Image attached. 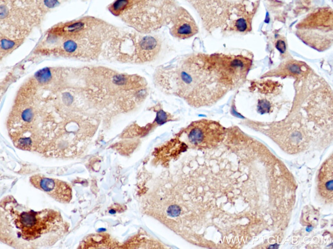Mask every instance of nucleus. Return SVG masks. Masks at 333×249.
<instances>
[{
  "label": "nucleus",
  "instance_id": "13",
  "mask_svg": "<svg viewBox=\"0 0 333 249\" xmlns=\"http://www.w3.org/2000/svg\"><path fill=\"white\" fill-rule=\"evenodd\" d=\"M15 46V42L13 41L4 39L2 40V48L4 50H9Z\"/></svg>",
  "mask_w": 333,
  "mask_h": 249
},
{
  "label": "nucleus",
  "instance_id": "9",
  "mask_svg": "<svg viewBox=\"0 0 333 249\" xmlns=\"http://www.w3.org/2000/svg\"><path fill=\"white\" fill-rule=\"evenodd\" d=\"M157 112V118L155 121L160 124L166 122L169 118V114L161 108H158Z\"/></svg>",
  "mask_w": 333,
  "mask_h": 249
},
{
  "label": "nucleus",
  "instance_id": "7",
  "mask_svg": "<svg viewBox=\"0 0 333 249\" xmlns=\"http://www.w3.org/2000/svg\"><path fill=\"white\" fill-rule=\"evenodd\" d=\"M169 31L175 38L185 40L196 34L199 31L194 19L184 8H176L170 22Z\"/></svg>",
  "mask_w": 333,
  "mask_h": 249
},
{
  "label": "nucleus",
  "instance_id": "6",
  "mask_svg": "<svg viewBox=\"0 0 333 249\" xmlns=\"http://www.w3.org/2000/svg\"><path fill=\"white\" fill-rule=\"evenodd\" d=\"M30 181L35 188L46 192L60 202H69L72 200V190L63 181L40 174L31 176Z\"/></svg>",
  "mask_w": 333,
  "mask_h": 249
},
{
  "label": "nucleus",
  "instance_id": "5",
  "mask_svg": "<svg viewBox=\"0 0 333 249\" xmlns=\"http://www.w3.org/2000/svg\"><path fill=\"white\" fill-rule=\"evenodd\" d=\"M190 142L196 146H206L216 141L223 132L217 122L203 120L193 122L188 128Z\"/></svg>",
  "mask_w": 333,
  "mask_h": 249
},
{
  "label": "nucleus",
  "instance_id": "4",
  "mask_svg": "<svg viewBox=\"0 0 333 249\" xmlns=\"http://www.w3.org/2000/svg\"><path fill=\"white\" fill-rule=\"evenodd\" d=\"M162 44L157 35L120 30L109 41L105 52L111 59L122 63L143 64L158 58Z\"/></svg>",
  "mask_w": 333,
  "mask_h": 249
},
{
  "label": "nucleus",
  "instance_id": "8",
  "mask_svg": "<svg viewBox=\"0 0 333 249\" xmlns=\"http://www.w3.org/2000/svg\"><path fill=\"white\" fill-rule=\"evenodd\" d=\"M332 156L329 157L322 166L318 175V188L320 196L332 202L333 196Z\"/></svg>",
  "mask_w": 333,
  "mask_h": 249
},
{
  "label": "nucleus",
  "instance_id": "14",
  "mask_svg": "<svg viewBox=\"0 0 333 249\" xmlns=\"http://www.w3.org/2000/svg\"><path fill=\"white\" fill-rule=\"evenodd\" d=\"M276 47L281 54L284 53L286 50L285 43L282 40H279L277 41Z\"/></svg>",
  "mask_w": 333,
  "mask_h": 249
},
{
  "label": "nucleus",
  "instance_id": "1",
  "mask_svg": "<svg viewBox=\"0 0 333 249\" xmlns=\"http://www.w3.org/2000/svg\"><path fill=\"white\" fill-rule=\"evenodd\" d=\"M229 58L197 53L183 56L158 68L155 81L165 92L200 108L213 104L222 92L220 80L233 74ZM227 79V78H226Z\"/></svg>",
  "mask_w": 333,
  "mask_h": 249
},
{
  "label": "nucleus",
  "instance_id": "10",
  "mask_svg": "<svg viewBox=\"0 0 333 249\" xmlns=\"http://www.w3.org/2000/svg\"><path fill=\"white\" fill-rule=\"evenodd\" d=\"M51 72L48 70H43L37 74V78L39 80L42 82H45L51 78Z\"/></svg>",
  "mask_w": 333,
  "mask_h": 249
},
{
  "label": "nucleus",
  "instance_id": "3",
  "mask_svg": "<svg viewBox=\"0 0 333 249\" xmlns=\"http://www.w3.org/2000/svg\"><path fill=\"white\" fill-rule=\"evenodd\" d=\"M178 6L174 1L118 0L111 4L108 10L133 30L151 34L169 25Z\"/></svg>",
  "mask_w": 333,
  "mask_h": 249
},
{
  "label": "nucleus",
  "instance_id": "11",
  "mask_svg": "<svg viewBox=\"0 0 333 249\" xmlns=\"http://www.w3.org/2000/svg\"><path fill=\"white\" fill-rule=\"evenodd\" d=\"M270 108V103L266 100H262L259 102L258 108L260 112L264 113L269 112Z\"/></svg>",
  "mask_w": 333,
  "mask_h": 249
},
{
  "label": "nucleus",
  "instance_id": "16",
  "mask_svg": "<svg viewBox=\"0 0 333 249\" xmlns=\"http://www.w3.org/2000/svg\"><path fill=\"white\" fill-rule=\"evenodd\" d=\"M264 22H266V24H269V22H270V18H269V13L267 12L266 13V17Z\"/></svg>",
  "mask_w": 333,
  "mask_h": 249
},
{
  "label": "nucleus",
  "instance_id": "2",
  "mask_svg": "<svg viewBox=\"0 0 333 249\" xmlns=\"http://www.w3.org/2000/svg\"><path fill=\"white\" fill-rule=\"evenodd\" d=\"M61 214L46 210L36 212L7 197L1 204L2 240L18 248H37L54 244L66 232Z\"/></svg>",
  "mask_w": 333,
  "mask_h": 249
},
{
  "label": "nucleus",
  "instance_id": "15",
  "mask_svg": "<svg viewBox=\"0 0 333 249\" xmlns=\"http://www.w3.org/2000/svg\"><path fill=\"white\" fill-rule=\"evenodd\" d=\"M290 70L295 73H299L300 72V68L296 64H292L290 66Z\"/></svg>",
  "mask_w": 333,
  "mask_h": 249
},
{
  "label": "nucleus",
  "instance_id": "12",
  "mask_svg": "<svg viewBox=\"0 0 333 249\" xmlns=\"http://www.w3.org/2000/svg\"><path fill=\"white\" fill-rule=\"evenodd\" d=\"M181 208L176 206H171L168 210V214L172 217L178 216L181 214Z\"/></svg>",
  "mask_w": 333,
  "mask_h": 249
}]
</instances>
